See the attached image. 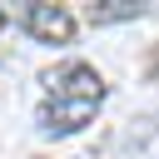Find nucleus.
Listing matches in <instances>:
<instances>
[{"label":"nucleus","mask_w":159,"mask_h":159,"mask_svg":"<svg viewBox=\"0 0 159 159\" xmlns=\"http://www.w3.org/2000/svg\"><path fill=\"white\" fill-rule=\"evenodd\" d=\"M45 84H50V99H84V104H99L104 99V80L84 60H70L60 70H45Z\"/></svg>","instance_id":"nucleus-1"},{"label":"nucleus","mask_w":159,"mask_h":159,"mask_svg":"<svg viewBox=\"0 0 159 159\" xmlns=\"http://www.w3.org/2000/svg\"><path fill=\"white\" fill-rule=\"evenodd\" d=\"M25 30L40 45H70L75 40V15L65 5H30L25 10Z\"/></svg>","instance_id":"nucleus-2"},{"label":"nucleus","mask_w":159,"mask_h":159,"mask_svg":"<svg viewBox=\"0 0 159 159\" xmlns=\"http://www.w3.org/2000/svg\"><path fill=\"white\" fill-rule=\"evenodd\" d=\"M89 114H94V104H84V99H45L35 109V124H40V134H75L89 124Z\"/></svg>","instance_id":"nucleus-3"},{"label":"nucleus","mask_w":159,"mask_h":159,"mask_svg":"<svg viewBox=\"0 0 159 159\" xmlns=\"http://www.w3.org/2000/svg\"><path fill=\"white\" fill-rule=\"evenodd\" d=\"M139 5L134 0H104V5H89V20L94 25H114V20H134Z\"/></svg>","instance_id":"nucleus-4"},{"label":"nucleus","mask_w":159,"mask_h":159,"mask_svg":"<svg viewBox=\"0 0 159 159\" xmlns=\"http://www.w3.org/2000/svg\"><path fill=\"white\" fill-rule=\"evenodd\" d=\"M0 30H5V5H0Z\"/></svg>","instance_id":"nucleus-5"}]
</instances>
